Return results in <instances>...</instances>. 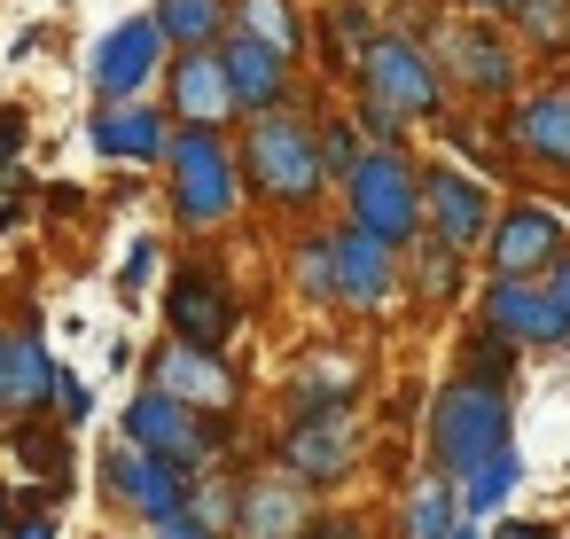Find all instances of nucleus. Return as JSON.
Wrapping results in <instances>:
<instances>
[{"label": "nucleus", "instance_id": "20", "mask_svg": "<svg viewBox=\"0 0 570 539\" xmlns=\"http://www.w3.org/2000/svg\"><path fill=\"white\" fill-rule=\"evenodd\" d=\"M219 71H227V95H235V126L258 118V110H289L297 102V63L258 48V40H243V32L219 40Z\"/></svg>", "mask_w": 570, "mask_h": 539}, {"label": "nucleus", "instance_id": "47", "mask_svg": "<svg viewBox=\"0 0 570 539\" xmlns=\"http://www.w3.org/2000/svg\"><path fill=\"white\" fill-rule=\"evenodd\" d=\"M554 212H562V219H570V204H554Z\"/></svg>", "mask_w": 570, "mask_h": 539}, {"label": "nucleus", "instance_id": "21", "mask_svg": "<svg viewBox=\"0 0 570 539\" xmlns=\"http://www.w3.org/2000/svg\"><path fill=\"white\" fill-rule=\"evenodd\" d=\"M87 149L95 157H110V165H165V149H173V118H165V102H102L95 118H87Z\"/></svg>", "mask_w": 570, "mask_h": 539}, {"label": "nucleus", "instance_id": "39", "mask_svg": "<svg viewBox=\"0 0 570 539\" xmlns=\"http://www.w3.org/2000/svg\"><path fill=\"white\" fill-rule=\"evenodd\" d=\"M484 539H562V523H539V516H500V523H484Z\"/></svg>", "mask_w": 570, "mask_h": 539}, {"label": "nucleus", "instance_id": "45", "mask_svg": "<svg viewBox=\"0 0 570 539\" xmlns=\"http://www.w3.org/2000/svg\"><path fill=\"white\" fill-rule=\"evenodd\" d=\"M0 539H9V492H0Z\"/></svg>", "mask_w": 570, "mask_h": 539}, {"label": "nucleus", "instance_id": "3", "mask_svg": "<svg viewBox=\"0 0 570 539\" xmlns=\"http://www.w3.org/2000/svg\"><path fill=\"white\" fill-rule=\"evenodd\" d=\"M165 204L180 235H227L243 219V165H235V134L227 126H173L165 149Z\"/></svg>", "mask_w": 570, "mask_h": 539}, {"label": "nucleus", "instance_id": "37", "mask_svg": "<svg viewBox=\"0 0 570 539\" xmlns=\"http://www.w3.org/2000/svg\"><path fill=\"white\" fill-rule=\"evenodd\" d=\"M305 539H375V523H367L360 508H321Z\"/></svg>", "mask_w": 570, "mask_h": 539}, {"label": "nucleus", "instance_id": "11", "mask_svg": "<svg viewBox=\"0 0 570 539\" xmlns=\"http://www.w3.org/2000/svg\"><path fill=\"white\" fill-rule=\"evenodd\" d=\"M562 251H570V219L547 196H500V212L476 243L484 274H500V282H539Z\"/></svg>", "mask_w": 570, "mask_h": 539}, {"label": "nucleus", "instance_id": "4", "mask_svg": "<svg viewBox=\"0 0 570 539\" xmlns=\"http://www.w3.org/2000/svg\"><path fill=\"white\" fill-rule=\"evenodd\" d=\"M336 196H344V227L375 235L383 251L406 258V251L422 243V157H414V141H399V149H360L352 173L336 180Z\"/></svg>", "mask_w": 570, "mask_h": 539}, {"label": "nucleus", "instance_id": "22", "mask_svg": "<svg viewBox=\"0 0 570 539\" xmlns=\"http://www.w3.org/2000/svg\"><path fill=\"white\" fill-rule=\"evenodd\" d=\"M63 360L40 336V313H24V329L9 336V360H0V414H48Z\"/></svg>", "mask_w": 570, "mask_h": 539}, {"label": "nucleus", "instance_id": "42", "mask_svg": "<svg viewBox=\"0 0 570 539\" xmlns=\"http://www.w3.org/2000/svg\"><path fill=\"white\" fill-rule=\"evenodd\" d=\"M515 0H445V17H508Z\"/></svg>", "mask_w": 570, "mask_h": 539}, {"label": "nucleus", "instance_id": "9", "mask_svg": "<svg viewBox=\"0 0 570 539\" xmlns=\"http://www.w3.org/2000/svg\"><path fill=\"white\" fill-rule=\"evenodd\" d=\"M492 134H500V157L547 188H570V79H547V87H523L492 110Z\"/></svg>", "mask_w": 570, "mask_h": 539}, {"label": "nucleus", "instance_id": "33", "mask_svg": "<svg viewBox=\"0 0 570 539\" xmlns=\"http://www.w3.org/2000/svg\"><path fill=\"white\" fill-rule=\"evenodd\" d=\"M289 282H297L305 305L328 313V227H305V235H297V251H289Z\"/></svg>", "mask_w": 570, "mask_h": 539}, {"label": "nucleus", "instance_id": "17", "mask_svg": "<svg viewBox=\"0 0 570 539\" xmlns=\"http://www.w3.org/2000/svg\"><path fill=\"white\" fill-rule=\"evenodd\" d=\"M149 383H157L165 399H180L188 414H235L243 391H250L227 352H196V344H173V336L149 352Z\"/></svg>", "mask_w": 570, "mask_h": 539}, {"label": "nucleus", "instance_id": "41", "mask_svg": "<svg viewBox=\"0 0 570 539\" xmlns=\"http://www.w3.org/2000/svg\"><path fill=\"white\" fill-rule=\"evenodd\" d=\"M539 282H547V297H554V305H562V313H570V251H562V258H554V266H547V274H539Z\"/></svg>", "mask_w": 570, "mask_h": 539}, {"label": "nucleus", "instance_id": "43", "mask_svg": "<svg viewBox=\"0 0 570 539\" xmlns=\"http://www.w3.org/2000/svg\"><path fill=\"white\" fill-rule=\"evenodd\" d=\"M9 539H56V516H24V523H9Z\"/></svg>", "mask_w": 570, "mask_h": 539}, {"label": "nucleus", "instance_id": "44", "mask_svg": "<svg viewBox=\"0 0 570 539\" xmlns=\"http://www.w3.org/2000/svg\"><path fill=\"white\" fill-rule=\"evenodd\" d=\"M445 539H484V523H469V516H461V523H453Z\"/></svg>", "mask_w": 570, "mask_h": 539}, {"label": "nucleus", "instance_id": "25", "mask_svg": "<svg viewBox=\"0 0 570 539\" xmlns=\"http://www.w3.org/2000/svg\"><path fill=\"white\" fill-rule=\"evenodd\" d=\"M500 24H508V40H515L523 63H547V71L570 63V0H515Z\"/></svg>", "mask_w": 570, "mask_h": 539}, {"label": "nucleus", "instance_id": "36", "mask_svg": "<svg viewBox=\"0 0 570 539\" xmlns=\"http://www.w3.org/2000/svg\"><path fill=\"white\" fill-rule=\"evenodd\" d=\"M48 414H63V430H79V422H95V391H87V383L63 367V375H56V399H48Z\"/></svg>", "mask_w": 570, "mask_h": 539}, {"label": "nucleus", "instance_id": "46", "mask_svg": "<svg viewBox=\"0 0 570 539\" xmlns=\"http://www.w3.org/2000/svg\"><path fill=\"white\" fill-rule=\"evenodd\" d=\"M0 360H9V329H0Z\"/></svg>", "mask_w": 570, "mask_h": 539}, {"label": "nucleus", "instance_id": "19", "mask_svg": "<svg viewBox=\"0 0 570 539\" xmlns=\"http://www.w3.org/2000/svg\"><path fill=\"white\" fill-rule=\"evenodd\" d=\"M157 102H165L173 126H227V134H235V95H227V71H219V48H180V56H165Z\"/></svg>", "mask_w": 570, "mask_h": 539}, {"label": "nucleus", "instance_id": "14", "mask_svg": "<svg viewBox=\"0 0 570 539\" xmlns=\"http://www.w3.org/2000/svg\"><path fill=\"white\" fill-rule=\"evenodd\" d=\"M95 477H102V500H110L118 516H134L141 531L165 523V516H180V508H188V484H196L188 469H173V461H157V453H141V445H126V438L102 445Z\"/></svg>", "mask_w": 570, "mask_h": 539}, {"label": "nucleus", "instance_id": "10", "mask_svg": "<svg viewBox=\"0 0 570 539\" xmlns=\"http://www.w3.org/2000/svg\"><path fill=\"white\" fill-rule=\"evenodd\" d=\"M157 305H165V336L173 344H196V352H227L235 329H243V290L212 258H180L165 274V297Z\"/></svg>", "mask_w": 570, "mask_h": 539}, {"label": "nucleus", "instance_id": "2", "mask_svg": "<svg viewBox=\"0 0 570 539\" xmlns=\"http://www.w3.org/2000/svg\"><path fill=\"white\" fill-rule=\"evenodd\" d=\"M508 445H515V391L453 367V375L430 391V406H422V461H430L445 484H461L469 469H484V461L508 453Z\"/></svg>", "mask_w": 570, "mask_h": 539}, {"label": "nucleus", "instance_id": "35", "mask_svg": "<svg viewBox=\"0 0 570 539\" xmlns=\"http://www.w3.org/2000/svg\"><path fill=\"white\" fill-rule=\"evenodd\" d=\"M157 266H165V243H157V235H134V251H126V266H118V297H141Z\"/></svg>", "mask_w": 570, "mask_h": 539}, {"label": "nucleus", "instance_id": "40", "mask_svg": "<svg viewBox=\"0 0 570 539\" xmlns=\"http://www.w3.org/2000/svg\"><path fill=\"white\" fill-rule=\"evenodd\" d=\"M149 539H219V531H204L196 516H165V523H149Z\"/></svg>", "mask_w": 570, "mask_h": 539}, {"label": "nucleus", "instance_id": "30", "mask_svg": "<svg viewBox=\"0 0 570 539\" xmlns=\"http://www.w3.org/2000/svg\"><path fill=\"white\" fill-rule=\"evenodd\" d=\"M149 24L165 32V48H219L227 40V0H157Z\"/></svg>", "mask_w": 570, "mask_h": 539}, {"label": "nucleus", "instance_id": "27", "mask_svg": "<svg viewBox=\"0 0 570 539\" xmlns=\"http://www.w3.org/2000/svg\"><path fill=\"white\" fill-rule=\"evenodd\" d=\"M461 523V500H453V484L438 477V469H422L406 492H399V516H391V539H445Z\"/></svg>", "mask_w": 570, "mask_h": 539}, {"label": "nucleus", "instance_id": "5", "mask_svg": "<svg viewBox=\"0 0 570 539\" xmlns=\"http://www.w3.org/2000/svg\"><path fill=\"white\" fill-rule=\"evenodd\" d=\"M414 32H422V48H430V63L445 79V95L484 102V110H500L508 95H523V56H515V40H508L500 17H430Z\"/></svg>", "mask_w": 570, "mask_h": 539}, {"label": "nucleus", "instance_id": "15", "mask_svg": "<svg viewBox=\"0 0 570 539\" xmlns=\"http://www.w3.org/2000/svg\"><path fill=\"white\" fill-rule=\"evenodd\" d=\"M476 321H484L508 352H523V360L570 352V313L547 297V282H500V274H484V290H476Z\"/></svg>", "mask_w": 570, "mask_h": 539}, {"label": "nucleus", "instance_id": "32", "mask_svg": "<svg viewBox=\"0 0 570 539\" xmlns=\"http://www.w3.org/2000/svg\"><path fill=\"white\" fill-rule=\"evenodd\" d=\"M453 367H461V375H484V383H508V391L523 383V352H508V344H500L484 321H469V329H461V344H453Z\"/></svg>", "mask_w": 570, "mask_h": 539}, {"label": "nucleus", "instance_id": "12", "mask_svg": "<svg viewBox=\"0 0 570 539\" xmlns=\"http://www.w3.org/2000/svg\"><path fill=\"white\" fill-rule=\"evenodd\" d=\"M492 212H500V188H492L484 173H469V165H453V157H422V243L476 258Z\"/></svg>", "mask_w": 570, "mask_h": 539}, {"label": "nucleus", "instance_id": "26", "mask_svg": "<svg viewBox=\"0 0 570 539\" xmlns=\"http://www.w3.org/2000/svg\"><path fill=\"white\" fill-rule=\"evenodd\" d=\"M227 32H243V40H258L289 63L305 56V9L297 0H227Z\"/></svg>", "mask_w": 570, "mask_h": 539}, {"label": "nucleus", "instance_id": "34", "mask_svg": "<svg viewBox=\"0 0 570 539\" xmlns=\"http://www.w3.org/2000/svg\"><path fill=\"white\" fill-rule=\"evenodd\" d=\"M313 149H321V173H328V188H336V180L352 173V157H360L367 141H360V134H352V118L336 110V118H321V126H313Z\"/></svg>", "mask_w": 570, "mask_h": 539}, {"label": "nucleus", "instance_id": "23", "mask_svg": "<svg viewBox=\"0 0 570 539\" xmlns=\"http://www.w3.org/2000/svg\"><path fill=\"white\" fill-rule=\"evenodd\" d=\"M367 391V360L352 344H313L289 367V406H360Z\"/></svg>", "mask_w": 570, "mask_h": 539}, {"label": "nucleus", "instance_id": "24", "mask_svg": "<svg viewBox=\"0 0 570 539\" xmlns=\"http://www.w3.org/2000/svg\"><path fill=\"white\" fill-rule=\"evenodd\" d=\"M383 32V17H375V0H328L321 17H305V48L321 56V71H360V56H367V40Z\"/></svg>", "mask_w": 570, "mask_h": 539}, {"label": "nucleus", "instance_id": "16", "mask_svg": "<svg viewBox=\"0 0 570 539\" xmlns=\"http://www.w3.org/2000/svg\"><path fill=\"white\" fill-rule=\"evenodd\" d=\"M313 516H321V492L266 461V469L235 477V523H227V539H305Z\"/></svg>", "mask_w": 570, "mask_h": 539}, {"label": "nucleus", "instance_id": "6", "mask_svg": "<svg viewBox=\"0 0 570 539\" xmlns=\"http://www.w3.org/2000/svg\"><path fill=\"white\" fill-rule=\"evenodd\" d=\"M352 95H360V102H383L406 134H430V126L453 110V95H445V79H438V63H430V48H422L414 24H383V32L367 40V56H360V71H352Z\"/></svg>", "mask_w": 570, "mask_h": 539}, {"label": "nucleus", "instance_id": "31", "mask_svg": "<svg viewBox=\"0 0 570 539\" xmlns=\"http://www.w3.org/2000/svg\"><path fill=\"white\" fill-rule=\"evenodd\" d=\"M9 453L24 461V469H40V484H71V445H63V422H48V414H17L9 422Z\"/></svg>", "mask_w": 570, "mask_h": 539}, {"label": "nucleus", "instance_id": "38", "mask_svg": "<svg viewBox=\"0 0 570 539\" xmlns=\"http://www.w3.org/2000/svg\"><path fill=\"white\" fill-rule=\"evenodd\" d=\"M24 134H32V118H24V110H0V180L17 173V157H24Z\"/></svg>", "mask_w": 570, "mask_h": 539}, {"label": "nucleus", "instance_id": "28", "mask_svg": "<svg viewBox=\"0 0 570 539\" xmlns=\"http://www.w3.org/2000/svg\"><path fill=\"white\" fill-rule=\"evenodd\" d=\"M406 290H414L430 313H453L461 290H469V258H461V251H438V243H414V251H406Z\"/></svg>", "mask_w": 570, "mask_h": 539}, {"label": "nucleus", "instance_id": "48", "mask_svg": "<svg viewBox=\"0 0 570 539\" xmlns=\"http://www.w3.org/2000/svg\"><path fill=\"white\" fill-rule=\"evenodd\" d=\"M102 539H110V531H102Z\"/></svg>", "mask_w": 570, "mask_h": 539}, {"label": "nucleus", "instance_id": "18", "mask_svg": "<svg viewBox=\"0 0 570 539\" xmlns=\"http://www.w3.org/2000/svg\"><path fill=\"white\" fill-rule=\"evenodd\" d=\"M165 56H173L165 32H157L149 17H126V24L102 32L95 56H87V87H95V102H141V95L157 87Z\"/></svg>", "mask_w": 570, "mask_h": 539}, {"label": "nucleus", "instance_id": "13", "mask_svg": "<svg viewBox=\"0 0 570 539\" xmlns=\"http://www.w3.org/2000/svg\"><path fill=\"white\" fill-rule=\"evenodd\" d=\"M399 297H406V258L383 251V243L360 235V227H328V313L375 321V313H391Z\"/></svg>", "mask_w": 570, "mask_h": 539}, {"label": "nucleus", "instance_id": "8", "mask_svg": "<svg viewBox=\"0 0 570 539\" xmlns=\"http://www.w3.org/2000/svg\"><path fill=\"white\" fill-rule=\"evenodd\" d=\"M118 438L141 445V453H157V461H173V469H188V477H204V469H219L235 453V414H188L180 399H165L157 383H141L126 399V414H118Z\"/></svg>", "mask_w": 570, "mask_h": 539}, {"label": "nucleus", "instance_id": "7", "mask_svg": "<svg viewBox=\"0 0 570 539\" xmlns=\"http://www.w3.org/2000/svg\"><path fill=\"white\" fill-rule=\"evenodd\" d=\"M266 461L289 469L313 492H336V484H352L367 469V422H360V406H289V422L266 445Z\"/></svg>", "mask_w": 570, "mask_h": 539}, {"label": "nucleus", "instance_id": "29", "mask_svg": "<svg viewBox=\"0 0 570 539\" xmlns=\"http://www.w3.org/2000/svg\"><path fill=\"white\" fill-rule=\"evenodd\" d=\"M515 484H523V445H508V453H492L484 469H469V477L453 484V500H461L469 523H492V516L515 500Z\"/></svg>", "mask_w": 570, "mask_h": 539}, {"label": "nucleus", "instance_id": "1", "mask_svg": "<svg viewBox=\"0 0 570 539\" xmlns=\"http://www.w3.org/2000/svg\"><path fill=\"white\" fill-rule=\"evenodd\" d=\"M235 165H243V196L274 219H313L321 196H328V173H321V149H313V118L289 102V110H258L235 126Z\"/></svg>", "mask_w": 570, "mask_h": 539}]
</instances>
